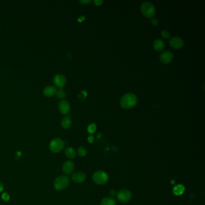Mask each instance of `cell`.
Here are the masks:
<instances>
[{"instance_id":"obj_1","label":"cell","mask_w":205,"mask_h":205,"mask_svg":"<svg viewBox=\"0 0 205 205\" xmlns=\"http://www.w3.org/2000/svg\"><path fill=\"white\" fill-rule=\"evenodd\" d=\"M121 106L124 109H130L135 107L138 104V98L133 93H129L124 95L121 99Z\"/></svg>"},{"instance_id":"obj_2","label":"cell","mask_w":205,"mask_h":205,"mask_svg":"<svg viewBox=\"0 0 205 205\" xmlns=\"http://www.w3.org/2000/svg\"><path fill=\"white\" fill-rule=\"evenodd\" d=\"M140 10L142 14L148 18H152L156 14V8L150 2H144L141 4Z\"/></svg>"},{"instance_id":"obj_3","label":"cell","mask_w":205,"mask_h":205,"mask_svg":"<svg viewBox=\"0 0 205 205\" xmlns=\"http://www.w3.org/2000/svg\"><path fill=\"white\" fill-rule=\"evenodd\" d=\"M69 184V178L67 176H60L56 178L54 182V188L57 191L66 189Z\"/></svg>"},{"instance_id":"obj_4","label":"cell","mask_w":205,"mask_h":205,"mask_svg":"<svg viewBox=\"0 0 205 205\" xmlns=\"http://www.w3.org/2000/svg\"><path fill=\"white\" fill-rule=\"evenodd\" d=\"M109 179V176L104 171H97L93 175V180L98 185L105 184Z\"/></svg>"},{"instance_id":"obj_5","label":"cell","mask_w":205,"mask_h":205,"mask_svg":"<svg viewBox=\"0 0 205 205\" xmlns=\"http://www.w3.org/2000/svg\"><path fill=\"white\" fill-rule=\"evenodd\" d=\"M49 149L53 153H58L62 151L64 148V141L59 138H55L50 142Z\"/></svg>"},{"instance_id":"obj_6","label":"cell","mask_w":205,"mask_h":205,"mask_svg":"<svg viewBox=\"0 0 205 205\" xmlns=\"http://www.w3.org/2000/svg\"><path fill=\"white\" fill-rule=\"evenodd\" d=\"M117 198L121 203H126L131 199L132 194L129 190L123 189L118 191L117 194Z\"/></svg>"},{"instance_id":"obj_7","label":"cell","mask_w":205,"mask_h":205,"mask_svg":"<svg viewBox=\"0 0 205 205\" xmlns=\"http://www.w3.org/2000/svg\"><path fill=\"white\" fill-rule=\"evenodd\" d=\"M53 82L58 89H63L66 84V78L62 74H57L53 78Z\"/></svg>"},{"instance_id":"obj_8","label":"cell","mask_w":205,"mask_h":205,"mask_svg":"<svg viewBox=\"0 0 205 205\" xmlns=\"http://www.w3.org/2000/svg\"><path fill=\"white\" fill-rule=\"evenodd\" d=\"M160 61L165 64H168L172 62L173 59V54L170 51H166L161 53L159 57Z\"/></svg>"},{"instance_id":"obj_9","label":"cell","mask_w":205,"mask_h":205,"mask_svg":"<svg viewBox=\"0 0 205 205\" xmlns=\"http://www.w3.org/2000/svg\"><path fill=\"white\" fill-rule=\"evenodd\" d=\"M169 43L171 47L175 49H180L184 45V40L179 37H174L170 39Z\"/></svg>"},{"instance_id":"obj_10","label":"cell","mask_w":205,"mask_h":205,"mask_svg":"<svg viewBox=\"0 0 205 205\" xmlns=\"http://www.w3.org/2000/svg\"><path fill=\"white\" fill-rule=\"evenodd\" d=\"M58 108L59 112H60L62 114L66 115L67 114L70 112L71 111V105L68 102V101L63 100L59 102Z\"/></svg>"},{"instance_id":"obj_11","label":"cell","mask_w":205,"mask_h":205,"mask_svg":"<svg viewBox=\"0 0 205 205\" xmlns=\"http://www.w3.org/2000/svg\"><path fill=\"white\" fill-rule=\"evenodd\" d=\"M74 164L72 161H67L63 165V172L65 175H71L74 170Z\"/></svg>"},{"instance_id":"obj_12","label":"cell","mask_w":205,"mask_h":205,"mask_svg":"<svg viewBox=\"0 0 205 205\" xmlns=\"http://www.w3.org/2000/svg\"><path fill=\"white\" fill-rule=\"evenodd\" d=\"M85 178H86V176H85V173L81 172H76L72 176V179L73 181L78 184L83 182L85 180Z\"/></svg>"},{"instance_id":"obj_13","label":"cell","mask_w":205,"mask_h":205,"mask_svg":"<svg viewBox=\"0 0 205 205\" xmlns=\"http://www.w3.org/2000/svg\"><path fill=\"white\" fill-rule=\"evenodd\" d=\"M56 91L57 89L55 87L52 85H48L44 90V94L46 97L51 98L55 95Z\"/></svg>"},{"instance_id":"obj_14","label":"cell","mask_w":205,"mask_h":205,"mask_svg":"<svg viewBox=\"0 0 205 205\" xmlns=\"http://www.w3.org/2000/svg\"><path fill=\"white\" fill-rule=\"evenodd\" d=\"M165 48L164 42L161 39H157L153 42V48L158 52L163 51Z\"/></svg>"},{"instance_id":"obj_15","label":"cell","mask_w":205,"mask_h":205,"mask_svg":"<svg viewBox=\"0 0 205 205\" xmlns=\"http://www.w3.org/2000/svg\"><path fill=\"white\" fill-rule=\"evenodd\" d=\"M61 125L64 129H69L72 125V120L69 116L64 117L61 121Z\"/></svg>"},{"instance_id":"obj_16","label":"cell","mask_w":205,"mask_h":205,"mask_svg":"<svg viewBox=\"0 0 205 205\" xmlns=\"http://www.w3.org/2000/svg\"><path fill=\"white\" fill-rule=\"evenodd\" d=\"M64 153H65L66 156L67 158H71V159H73V158H75V157L76 155V152H75V149L73 148H72V147L67 148L65 149Z\"/></svg>"},{"instance_id":"obj_17","label":"cell","mask_w":205,"mask_h":205,"mask_svg":"<svg viewBox=\"0 0 205 205\" xmlns=\"http://www.w3.org/2000/svg\"><path fill=\"white\" fill-rule=\"evenodd\" d=\"M116 201L112 197H105L101 200L100 205H116Z\"/></svg>"},{"instance_id":"obj_18","label":"cell","mask_w":205,"mask_h":205,"mask_svg":"<svg viewBox=\"0 0 205 205\" xmlns=\"http://www.w3.org/2000/svg\"><path fill=\"white\" fill-rule=\"evenodd\" d=\"M185 191V187L182 185H177L173 189V193L176 195H182Z\"/></svg>"},{"instance_id":"obj_19","label":"cell","mask_w":205,"mask_h":205,"mask_svg":"<svg viewBox=\"0 0 205 205\" xmlns=\"http://www.w3.org/2000/svg\"><path fill=\"white\" fill-rule=\"evenodd\" d=\"M55 95L58 99H63L66 97V94L65 91L63 90V89H59L58 90H57Z\"/></svg>"},{"instance_id":"obj_20","label":"cell","mask_w":205,"mask_h":205,"mask_svg":"<svg viewBox=\"0 0 205 205\" xmlns=\"http://www.w3.org/2000/svg\"><path fill=\"white\" fill-rule=\"evenodd\" d=\"M96 130V126L95 124H94V123H92V124H90L89 126H88V128H87V131H88V132L89 134H93L94 132H95Z\"/></svg>"},{"instance_id":"obj_21","label":"cell","mask_w":205,"mask_h":205,"mask_svg":"<svg viewBox=\"0 0 205 205\" xmlns=\"http://www.w3.org/2000/svg\"><path fill=\"white\" fill-rule=\"evenodd\" d=\"M78 154L80 156V157H84L87 154V150L84 148L83 147H80L78 149Z\"/></svg>"},{"instance_id":"obj_22","label":"cell","mask_w":205,"mask_h":205,"mask_svg":"<svg viewBox=\"0 0 205 205\" xmlns=\"http://www.w3.org/2000/svg\"><path fill=\"white\" fill-rule=\"evenodd\" d=\"M161 36L162 37H163L164 39H168L170 38V33H168V31H166V30H164L161 32Z\"/></svg>"},{"instance_id":"obj_23","label":"cell","mask_w":205,"mask_h":205,"mask_svg":"<svg viewBox=\"0 0 205 205\" xmlns=\"http://www.w3.org/2000/svg\"><path fill=\"white\" fill-rule=\"evenodd\" d=\"M2 199L5 202H8V200H9V195L7 193H4L2 195Z\"/></svg>"},{"instance_id":"obj_24","label":"cell","mask_w":205,"mask_h":205,"mask_svg":"<svg viewBox=\"0 0 205 205\" xmlns=\"http://www.w3.org/2000/svg\"><path fill=\"white\" fill-rule=\"evenodd\" d=\"M151 23L153 25H154V26H157V25H158V21L156 18H152L151 19Z\"/></svg>"},{"instance_id":"obj_25","label":"cell","mask_w":205,"mask_h":205,"mask_svg":"<svg viewBox=\"0 0 205 205\" xmlns=\"http://www.w3.org/2000/svg\"><path fill=\"white\" fill-rule=\"evenodd\" d=\"M104 3L103 1H101V0H95L94 1V3H95V4L96 6H100L102 5V4Z\"/></svg>"},{"instance_id":"obj_26","label":"cell","mask_w":205,"mask_h":205,"mask_svg":"<svg viewBox=\"0 0 205 205\" xmlns=\"http://www.w3.org/2000/svg\"><path fill=\"white\" fill-rule=\"evenodd\" d=\"M94 140H95V139H94V137H93V136L92 135H91V136H89V138H88V141H89V143H92L94 141Z\"/></svg>"},{"instance_id":"obj_27","label":"cell","mask_w":205,"mask_h":205,"mask_svg":"<svg viewBox=\"0 0 205 205\" xmlns=\"http://www.w3.org/2000/svg\"><path fill=\"white\" fill-rule=\"evenodd\" d=\"M80 2L81 3H82V4H84V5H87V4L90 3L91 2V1H90H90H80Z\"/></svg>"},{"instance_id":"obj_28","label":"cell","mask_w":205,"mask_h":205,"mask_svg":"<svg viewBox=\"0 0 205 205\" xmlns=\"http://www.w3.org/2000/svg\"><path fill=\"white\" fill-rule=\"evenodd\" d=\"M109 193L112 196H114V195H116V191L114 190H111Z\"/></svg>"},{"instance_id":"obj_29","label":"cell","mask_w":205,"mask_h":205,"mask_svg":"<svg viewBox=\"0 0 205 205\" xmlns=\"http://www.w3.org/2000/svg\"><path fill=\"white\" fill-rule=\"evenodd\" d=\"M3 189H4L3 185V184H2L1 182H0V193L3 191Z\"/></svg>"},{"instance_id":"obj_30","label":"cell","mask_w":205,"mask_h":205,"mask_svg":"<svg viewBox=\"0 0 205 205\" xmlns=\"http://www.w3.org/2000/svg\"><path fill=\"white\" fill-rule=\"evenodd\" d=\"M84 19H85L84 17V16H81V17H80V18L78 19V21H80V22H82V21H83Z\"/></svg>"}]
</instances>
